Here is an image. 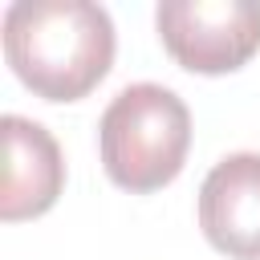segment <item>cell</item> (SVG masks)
<instances>
[{
	"instance_id": "3",
	"label": "cell",
	"mask_w": 260,
	"mask_h": 260,
	"mask_svg": "<svg viewBox=\"0 0 260 260\" xmlns=\"http://www.w3.org/2000/svg\"><path fill=\"white\" fill-rule=\"evenodd\" d=\"M162 49L191 73H232L260 49L256 0H167L154 8Z\"/></svg>"
},
{
	"instance_id": "4",
	"label": "cell",
	"mask_w": 260,
	"mask_h": 260,
	"mask_svg": "<svg viewBox=\"0 0 260 260\" xmlns=\"http://www.w3.org/2000/svg\"><path fill=\"white\" fill-rule=\"evenodd\" d=\"M199 228L232 260H260V154L219 158L199 187Z\"/></svg>"
},
{
	"instance_id": "1",
	"label": "cell",
	"mask_w": 260,
	"mask_h": 260,
	"mask_svg": "<svg viewBox=\"0 0 260 260\" xmlns=\"http://www.w3.org/2000/svg\"><path fill=\"white\" fill-rule=\"evenodd\" d=\"M4 57L37 98L77 102L114 65V20L89 0H16L4 12Z\"/></svg>"
},
{
	"instance_id": "2",
	"label": "cell",
	"mask_w": 260,
	"mask_h": 260,
	"mask_svg": "<svg viewBox=\"0 0 260 260\" xmlns=\"http://www.w3.org/2000/svg\"><path fill=\"white\" fill-rule=\"evenodd\" d=\"M191 146V110L167 85L138 81L114 93L98 122V150L110 183L130 195L167 187Z\"/></svg>"
},
{
	"instance_id": "5",
	"label": "cell",
	"mask_w": 260,
	"mask_h": 260,
	"mask_svg": "<svg viewBox=\"0 0 260 260\" xmlns=\"http://www.w3.org/2000/svg\"><path fill=\"white\" fill-rule=\"evenodd\" d=\"M4 195L0 215L8 223L45 215L65 187V158L57 138L20 114H4Z\"/></svg>"
}]
</instances>
